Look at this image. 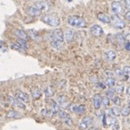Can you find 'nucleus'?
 <instances>
[{
    "label": "nucleus",
    "mask_w": 130,
    "mask_h": 130,
    "mask_svg": "<svg viewBox=\"0 0 130 130\" xmlns=\"http://www.w3.org/2000/svg\"><path fill=\"white\" fill-rule=\"evenodd\" d=\"M67 23L71 26L76 28H84L87 26V21L84 18L79 17V15H71L68 17Z\"/></svg>",
    "instance_id": "obj_2"
},
{
    "label": "nucleus",
    "mask_w": 130,
    "mask_h": 130,
    "mask_svg": "<svg viewBox=\"0 0 130 130\" xmlns=\"http://www.w3.org/2000/svg\"><path fill=\"white\" fill-rule=\"evenodd\" d=\"M93 130H98V129H93Z\"/></svg>",
    "instance_id": "obj_39"
},
{
    "label": "nucleus",
    "mask_w": 130,
    "mask_h": 130,
    "mask_svg": "<svg viewBox=\"0 0 130 130\" xmlns=\"http://www.w3.org/2000/svg\"><path fill=\"white\" fill-rule=\"evenodd\" d=\"M126 15V19H127L128 21L130 22V10H129V11H127V12H126V15Z\"/></svg>",
    "instance_id": "obj_32"
},
{
    "label": "nucleus",
    "mask_w": 130,
    "mask_h": 130,
    "mask_svg": "<svg viewBox=\"0 0 130 130\" xmlns=\"http://www.w3.org/2000/svg\"><path fill=\"white\" fill-rule=\"evenodd\" d=\"M116 75H117V76H123L124 75V72H123V70H121V69H116Z\"/></svg>",
    "instance_id": "obj_30"
},
{
    "label": "nucleus",
    "mask_w": 130,
    "mask_h": 130,
    "mask_svg": "<svg viewBox=\"0 0 130 130\" xmlns=\"http://www.w3.org/2000/svg\"><path fill=\"white\" fill-rule=\"evenodd\" d=\"M69 108L71 109V111L76 113V114H84L86 112V106L84 105H78V106H76V105H71L69 106Z\"/></svg>",
    "instance_id": "obj_10"
},
{
    "label": "nucleus",
    "mask_w": 130,
    "mask_h": 130,
    "mask_svg": "<svg viewBox=\"0 0 130 130\" xmlns=\"http://www.w3.org/2000/svg\"><path fill=\"white\" fill-rule=\"evenodd\" d=\"M90 33H91V35L93 36V37H100L104 34V30H103V28L100 26H98V25H93V26L90 27Z\"/></svg>",
    "instance_id": "obj_5"
},
{
    "label": "nucleus",
    "mask_w": 130,
    "mask_h": 130,
    "mask_svg": "<svg viewBox=\"0 0 130 130\" xmlns=\"http://www.w3.org/2000/svg\"><path fill=\"white\" fill-rule=\"evenodd\" d=\"M93 105L95 109H99L102 106V96L99 94H95L93 98Z\"/></svg>",
    "instance_id": "obj_11"
},
{
    "label": "nucleus",
    "mask_w": 130,
    "mask_h": 130,
    "mask_svg": "<svg viewBox=\"0 0 130 130\" xmlns=\"http://www.w3.org/2000/svg\"><path fill=\"white\" fill-rule=\"evenodd\" d=\"M41 20L43 23L48 25L50 26H58L60 25V19L57 17H55L52 15H45L41 18Z\"/></svg>",
    "instance_id": "obj_3"
},
{
    "label": "nucleus",
    "mask_w": 130,
    "mask_h": 130,
    "mask_svg": "<svg viewBox=\"0 0 130 130\" xmlns=\"http://www.w3.org/2000/svg\"><path fill=\"white\" fill-rule=\"evenodd\" d=\"M109 102H110V99L109 98H107L106 96H105V98H102V104L104 106H107L109 105Z\"/></svg>",
    "instance_id": "obj_27"
},
{
    "label": "nucleus",
    "mask_w": 130,
    "mask_h": 130,
    "mask_svg": "<svg viewBox=\"0 0 130 130\" xmlns=\"http://www.w3.org/2000/svg\"><path fill=\"white\" fill-rule=\"evenodd\" d=\"M111 8L116 15H119L120 13L123 12V7H122V5L119 1H113L111 4Z\"/></svg>",
    "instance_id": "obj_7"
},
{
    "label": "nucleus",
    "mask_w": 130,
    "mask_h": 130,
    "mask_svg": "<svg viewBox=\"0 0 130 130\" xmlns=\"http://www.w3.org/2000/svg\"><path fill=\"white\" fill-rule=\"evenodd\" d=\"M98 18L99 21L103 22V23H106V24H109L110 23V18H109L108 15H106V14L99 13L98 15Z\"/></svg>",
    "instance_id": "obj_16"
},
{
    "label": "nucleus",
    "mask_w": 130,
    "mask_h": 130,
    "mask_svg": "<svg viewBox=\"0 0 130 130\" xmlns=\"http://www.w3.org/2000/svg\"><path fill=\"white\" fill-rule=\"evenodd\" d=\"M114 95H115V90L114 89L110 88L106 92V96L107 98H109V99H112L114 98Z\"/></svg>",
    "instance_id": "obj_24"
},
{
    "label": "nucleus",
    "mask_w": 130,
    "mask_h": 130,
    "mask_svg": "<svg viewBox=\"0 0 130 130\" xmlns=\"http://www.w3.org/2000/svg\"><path fill=\"white\" fill-rule=\"evenodd\" d=\"M111 126H112L113 130H118V129H119V123H118V121H117V122H115V123L113 124Z\"/></svg>",
    "instance_id": "obj_29"
},
{
    "label": "nucleus",
    "mask_w": 130,
    "mask_h": 130,
    "mask_svg": "<svg viewBox=\"0 0 130 130\" xmlns=\"http://www.w3.org/2000/svg\"><path fill=\"white\" fill-rule=\"evenodd\" d=\"M42 115L46 116V117H54L56 116V114L51 109H42Z\"/></svg>",
    "instance_id": "obj_20"
},
{
    "label": "nucleus",
    "mask_w": 130,
    "mask_h": 130,
    "mask_svg": "<svg viewBox=\"0 0 130 130\" xmlns=\"http://www.w3.org/2000/svg\"><path fill=\"white\" fill-rule=\"evenodd\" d=\"M45 95H46V98H50V96H52L54 95V89H53V87H48L46 89V91H45Z\"/></svg>",
    "instance_id": "obj_21"
},
{
    "label": "nucleus",
    "mask_w": 130,
    "mask_h": 130,
    "mask_svg": "<svg viewBox=\"0 0 130 130\" xmlns=\"http://www.w3.org/2000/svg\"><path fill=\"white\" fill-rule=\"evenodd\" d=\"M105 57H106V59L107 61L112 62V61L115 60L116 57H117V54H116V52L114 50H107V51L105 53Z\"/></svg>",
    "instance_id": "obj_13"
},
{
    "label": "nucleus",
    "mask_w": 130,
    "mask_h": 130,
    "mask_svg": "<svg viewBox=\"0 0 130 130\" xmlns=\"http://www.w3.org/2000/svg\"><path fill=\"white\" fill-rule=\"evenodd\" d=\"M123 72H124V74L130 75V67H128V66H126V67H124Z\"/></svg>",
    "instance_id": "obj_28"
},
{
    "label": "nucleus",
    "mask_w": 130,
    "mask_h": 130,
    "mask_svg": "<svg viewBox=\"0 0 130 130\" xmlns=\"http://www.w3.org/2000/svg\"><path fill=\"white\" fill-rule=\"evenodd\" d=\"M57 101H58V106H66L65 103H67V99H66L65 96H63V95H59L58 98H57Z\"/></svg>",
    "instance_id": "obj_25"
},
{
    "label": "nucleus",
    "mask_w": 130,
    "mask_h": 130,
    "mask_svg": "<svg viewBox=\"0 0 130 130\" xmlns=\"http://www.w3.org/2000/svg\"><path fill=\"white\" fill-rule=\"evenodd\" d=\"M15 36H17V37H18L19 39H23V40H26V41L30 38L27 33H26V31L22 30V29H15Z\"/></svg>",
    "instance_id": "obj_12"
},
{
    "label": "nucleus",
    "mask_w": 130,
    "mask_h": 130,
    "mask_svg": "<svg viewBox=\"0 0 130 130\" xmlns=\"http://www.w3.org/2000/svg\"><path fill=\"white\" fill-rule=\"evenodd\" d=\"M105 85L107 86L108 87H112L116 85V80L114 77H106V81H105Z\"/></svg>",
    "instance_id": "obj_19"
},
{
    "label": "nucleus",
    "mask_w": 130,
    "mask_h": 130,
    "mask_svg": "<svg viewBox=\"0 0 130 130\" xmlns=\"http://www.w3.org/2000/svg\"><path fill=\"white\" fill-rule=\"evenodd\" d=\"M31 95L34 99H38L41 98V91L38 88H34L31 90Z\"/></svg>",
    "instance_id": "obj_18"
},
{
    "label": "nucleus",
    "mask_w": 130,
    "mask_h": 130,
    "mask_svg": "<svg viewBox=\"0 0 130 130\" xmlns=\"http://www.w3.org/2000/svg\"><path fill=\"white\" fill-rule=\"evenodd\" d=\"M112 101H113V103L117 106L121 104V99H120V98H118V96H114V98H112Z\"/></svg>",
    "instance_id": "obj_26"
},
{
    "label": "nucleus",
    "mask_w": 130,
    "mask_h": 130,
    "mask_svg": "<svg viewBox=\"0 0 130 130\" xmlns=\"http://www.w3.org/2000/svg\"><path fill=\"white\" fill-rule=\"evenodd\" d=\"M125 6L128 10H130V0H125Z\"/></svg>",
    "instance_id": "obj_31"
},
{
    "label": "nucleus",
    "mask_w": 130,
    "mask_h": 130,
    "mask_svg": "<svg viewBox=\"0 0 130 130\" xmlns=\"http://www.w3.org/2000/svg\"><path fill=\"white\" fill-rule=\"evenodd\" d=\"M117 88H118V89H117V91L120 92V93H121V92L123 91V87H117Z\"/></svg>",
    "instance_id": "obj_36"
},
{
    "label": "nucleus",
    "mask_w": 130,
    "mask_h": 130,
    "mask_svg": "<svg viewBox=\"0 0 130 130\" xmlns=\"http://www.w3.org/2000/svg\"><path fill=\"white\" fill-rule=\"evenodd\" d=\"M125 47H126V50H129V51H130V43H128V42H127V43L125 45Z\"/></svg>",
    "instance_id": "obj_34"
},
{
    "label": "nucleus",
    "mask_w": 130,
    "mask_h": 130,
    "mask_svg": "<svg viewBox=\"0 0 130 130\" xmlns=\"http://www.w3.org/2000/svg\"><path fill=\"white\" fill-rule=\"evenodd\" d=\"M26 12L28 15H31V17H38V15H40L42 13L41 11L39 10L37 7H36L35 6H33V7H26Z\"/></svg>",
    "instance_id": "obj_8"
},
{
    "label": "nucleus",
    "mask_w": 130,
    "mask_h": 130,
    "mask_svg": "<svg viewBox=\"0 0 130 130\" xmlns=\"http://www.w3.org/2000/svg\"><path fill=\"white\" fill-rule=\"evenodd\" d=\"M64 33L61 29H55L50 36V45L55 49H61L64 46Z\"/></svg>",
    "instance_id": "obj_1"
},
{
    "label": "nucleus",
    "mask_w": 130,
    "mask_h": 130,
    "mask_svg": "<svg viewBox=\"0 0 130 130\" xmlns=\"http://www.w3.org/2000/svg\"><path fill=\"white\" fill-rule=\"evenodd\" d=\"M93 121L94 120L91 117H85L84 118L81 120L80 123H79V127L84 130L87 129V128H88L89 126L93 124Z\"/></svg>",
    "instance_id": "obj_6"
},
{
    "label": "nucleus",
    "mask_w": 130,
    "mask_h": 130,
    "mask_svg": "<svg viewBox=\"0 0 130 130\" xmlns=\"http://www.w3.org/2000/svg\"><path fill=\"white\" fill-rule=\"evenodd\" d=\"M35 7H37V8L41 11V12L42 11H46L48 9L47 3L45 2V1H37V2L35 3Z\"/></svg>",
    "instance_id": "obj_14"
},
{
    "label": "nucleus",
    "mask_w": 130,
    "mask_h": 130,
    "mask_svg": "<svg viewBox=\"0 0 130 130\" xmlns=\"http://www.w3.org/2000/svg\"><path fill=\"white\" fill-rule=\"evenodd\" d=\"M125 39H126V40L128 42V43H130V34L126 35V37H125Z\"/></svg>",
    "instance_id": "obj_35"
},
{
    "label": "nucleus",
    "mask_w": 130,
    "mask_h": 130,
    "mask_svg": "<svg viewBox=\"0 0 130 130\" xmlns=\"http://www.w3.org/2000/svg\"><path fill=\"white\" fill-rule=\"evenodd\" d=\"M110 23L117 28L119 29H123L126 26V22L124 21L119 15H113L110 18Z\"/></svg>",
    "instance_id": "obj_4"
},
{
    "label": "nucleus",
    "mask_w": 130,
    "mask_h": 130,
    "mask_svg": "<svg viewBox=\"0 0 130 130\" xmlns=\"http://www.w3.org/2000/svg\"><path fill=\"white\" fill-rule=\"evenodd\" d=\"M17 95V98H18V99L22 100L23 102H27L28 100H29V96H28L26 93H24L23 91H20V90L17 91V95Z\"/></svg>",
    "instance_id": "obj_15"
},
{
    "label": "nucleus",
    "mask_w": 130,
    "mask_h": 130,
    "mask_svg": "<svg viewBox=\"0 0 130 130\" xmlns=\"http://www.w3.org/2000/svg\"><path fill=\"white\" fill-rule=\"evenodd\" d=\"M75 38V31L71 28L69 29H67L65 33H64V39L67 43H71Z\"/></svg>",
    "instance_id": "obj_9"
},
{
    "label": "nucleus",
    "mask_w": 130,
    "mask_h": 130,
    "mask_svg": "<svg viewBox=\"0 0 130 130\" xmlns=\"http://www.w3.org/2000/svg\"><path fill=\"white\" fill-rule=\"evenodd\" d=\"M71 1H72V0H68V2H71Z\"/></svg>",
    "instance_id": "obj_38"
},
{
    "label": "nucleus",
    "mask_w": 130,
    "mask_h": 130,
    "mask_svg": "<svg viewBox=\"0 0 130 130\" xmlns=\"http://www.w3.org/2000/svg\"><path fill=\"white\" fill-rule=\"evenodd\" d=\"M121 115L123 117H127L130 115V104H126L122 107L121 110Z\"/></svg>",
    "instance_id": "obj_17"
},
{
    "label": "nucleus",
    "mask_w": 130,
    "mask_h": 130,
    "mask_svg": "<svg viewBox=\"0 0 130 130\" xmlns=\"http://www.w3.org/2000/svg\"><path fill=\"white\" fill-rule=\"evenodd\" d=\"M111 112H112L113 115L116 116V117H118V116L121 115V111H120V109L118 108V106H117L111 108Z\"/></svg>",
    "instance_id": "obj_23"
},
{
    "label": "nucleus",
    "mask_w": 130,
    "mask_h": 130,
    "mask_svg": "<svg viewBox=\"0 0 130 130\" xmlns=\"http://www.w3.org/2000/svg\"><path fill=\"white\" fill-rule=\"evenodd\" d=\"M126 94H127L128 95H130V86L126 88Z\"/></svg>",
    "instance_id": "obj_37"
},
{
    "label": "nucleus",
    "mask_w": 130,
    "mask_h": 130,
    "mask_svg": "<svg viewBox=\"0 0 130 130\" xmlns=\"http://www.w3.org/2000/svg\"><path fill=\"white\" fill-rule=\"evenodd\" d=\"M58 117H59V118H60L61 120H63V119H65V118H67V117H69V115H68V113H67L66 111H64V110H60V111H58Z\"/></svg>",
    "instance_id": "obj_22"
},
{
    "label": "nucleus",
    "mask_w": 130,
    "mask_h": 130,
    "mask_svg": "<svg viewBox=\"0 0 130 130\" xmlns=\"http://www.w3.org/2000/svg\"><path fill=\"white\" fill-rule=\"evenodd\" d=\"M106 76H107V77H113V73H112V72H109V71H106Z\"/></svg>",
    "instance_id": "obj_33"
}]
</instances>
